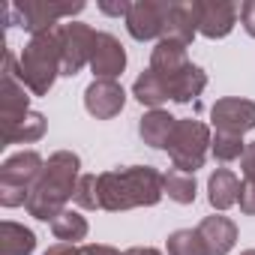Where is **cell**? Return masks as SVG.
I'll return each mask as SVG.
<instances>
[{
  "label": "cell",
  "instance_id": "obj_1",
  "mask_svg": "<svg viewBox=\"0 0 255 255\" xmlns=\"http://www.w3.org/2000/svg\"><path fill=\"white\" fill-rule=\"evenodd\" d=\"M99 210L123 213L135 207H156L165 195V174L153 165H129L96 174Z\"/></svg>",
  "mask_w": 255,
  "mask_h": 255
},
{
  "label": "cell",
  "instance_id": "obj_2",
  "mask_svg": "<svg viewBox=\"0 0 255 255\" xmlns=\"http://www.w3.org/2000/svg\"><path fill=\"white\" fill-rule=\"evenodd\" d=\"M78 177H81V156L72 153V150H54L45 159V168H42L39 180L33 183L24 210L33 219L51 225L54 216L63 213L66 204H69V198L75 195Z\"/></svg>",
  "mask_w": 255,
  "mask_h": 255
},
{
  "label": "cell",
  "instance_id": "obj_3",
  "mask_svg": "<svg viewBox=\"0 0 255 255\" xmlns=\"http://www.w3.org/2000/svg\"><path fill=\"white\" fill-rule=\"evenodd\" d=\"M18 78L33 96H48V90L60 78V45L54 30L27 39L18 54Z\"/></svg>",
  "mask_w": 255,
  "mask_h": 255
},
{
  "label": "cell",
  "instance_id": "obj_4",
  "mask_svg": "<svg viewBox=\"0 0 255 255\" xmlns=\"http://www.w3.org/2000/svg\"><path fill=\"white\" fill-rule=\"evenodd\" d=\"M84 12V0H69V3H60V0H21V3L3 6V21L6 27L21 24L30 36L36 33H48L54 27H60L63 18L72 21V15Z\"/></svg>",
  "mask_w": 255,
  "mask_h": 255
},
{
  "label": "cell",
  "instance_id": "obj_5",
  "mask_svg": "<svg viewBox=\"0 0 255 255\" xmlns=\"http://www.w3.org/2000/svg\"><path fill=\"white\" fill-rule=\"evenodd\" d=\"M42 168H45V159L36 150H21L6 156L3 165H0V204L6 210L27 204L30 189L39 180Z\"/></svg>",
  "mask_w": 255,
  "mask_h": 255
},
{
  "label": "cell",
  "instance_id": "obj_6",
  "mask_svg": "<svg viewBox=\"0 0 255 255\" xmlns=\"http://www.w3.org/2000/svg\"><path fill=\"white\" fill-rule=\"evenodd\" d=\"M210 141H213V132L204 120H195V117H177V126H174V135L168 141V156H171V165L177 171H186V174H195L198 168H204V159L210 153Z\"/></svg>",
  "mask_w": 255,
  "mask_h": 255
},
{
  "label": "cell",
  "instance_id": "obj_7",
  "mask_svg": "<svg viewBox=\"0 0 255 255\" xmlns=\"http://www.w3.org/2000/svg\"><path fill=\"white\" fill-rule=\"evenodd\" d=\"M54 33H57V45H60V75L75 78L84 66H90L99 30H93L84 21H66V24L54 27Z\"/></svg>",
  "mask_w": 255,
  "mask_h": 255
},
{
  "label": "cell",
  "instance_id": "obj_8",
  "mask_svg": "<svg viewBox=\"0 0 255 255\" xmlns=\"http://www.w3.org/2000/svg\"><path fill=\"white\" fill-rule=\"evenodd\" d=\"M168 6L171 0H135L129 3L126 12V30L135 42H159L165 33V18H168Z\"/></svg>",
  "mask_w": 255,
  "mask_h": 255
},
{
  "label": "cell",
  "instance_id": "obj_9",
  "mask_svg": "<svg viewBox=\"0 0 255 255\" xmlns=\"http://www.w3.org/2000/svg\"><path fill=\"white\" fill-rule=\"evenodd\" d=\"M210 123L216 132L246 135L255 129V102L243 96H222L210 105Z\"/></svg>",
  "mask_w": 255,
  "mask_h": 255
},
{
  "label": "cell",
  "instance_id": "obj_10",
  "mask_svg": "<svg viewBox=\"0 0 255 255\" xmlns=\"http://www.w3.org/2000/svg\"><path fill=\"white\" fill-rule=\"evenodd\" d=\"M30 111V90L18 78V54H3V87H0V123Z\"/></svg>",
  "mask_w": 255,
  "mask_h": 255
},
{
  "label": "cell",
  "instance_id": "obj_11",
  "mask_svg": "<svg viewBox=\"0 0 255 255\" xmlns=\"http://www.w3.org/2000/svg\"><path fill=\"white\" fill-rule=\"evenodd\" d=\"M240 6L228 0H195V18H198V33L207 39H225L234 24H237Z\"/></svg>",
  "mask_w": 255,
  "mask_h": 255
},
{
  "label": "cell",
  "instance_id": "obj_12",
  "mask_svg": "<svg viewBox=\"0 0 255 255\" xmlns=\"http://www.w3.org/2000/svg\"><path fill=\"white\" fill-rule=\"evenodd\" d=\"M126 105V90L120 81H108V78H93L84 90V108L90 117L96 120H111L123 111Z\"/></svg>",
  "mask_w": 255,
  "mask_h": 255
},
{
  "label": "cell",
  "instance_id": "obj_13",
  "mask_svg": "<svg viewBox=\"0 0 255 255\" xmlns=\"http://www.w3.org/2000/svg\"><path fill=\"white\" fill-rule=\"evenodd\" d=\"M126 69V48L123 42L114 36V33H105L99 30L96 36V48H93V57H90V72L93 78H108V81H117Z\"/></svg>",
  "mask_w": 255,
  "mask_h": 255
},
{
  "label": "cell",
  "instance_id": "obj_14",
  "mask_svg": "<svg viewBox=\"0 0 255 255\" xmlns=\"http://www.w3.org/2000/svg\"><path fill=\"white\" fill-rule=\"evenodd\" d=\"M207 246L210 255H228L234 246H237V222L222 216V213H213V216H204L195 228Z\"/></svg>",
  "mask_w": 255,
  "mask_h": 255
},
{
  "label": "cell",
  "instance_id": "obj_15",
  "mask_svg": "<svg viewBox=\"0 0 255 255\" xmlns=\"http://www.w3.org/2000/svg\"><path fill=\"white\" fill-rule=\"evenodd\" d=\"M198 36V18H195V0H171L168 6V18H165V33L162 39L180 42V45H192V39Z\"/></svg>",
  "mask_w": 255,
  "mask_h": 255
},
{
  "label": "cell",
  "instance_id": "obj_16",
  "mask_svg": "<svg viewBox=\"0 0 255 255\" xmlns=\"http://www.w3.org/2000/svg\"><path fill=\"white\" fill-rule=\"evenodd\" d=\"M174 126H177V117L168 114L165 108H153V111H144L138 117V135L147 147L153 150H165L171 135H174Z\"/></svg>",
  "mask_w": 255,
  "mask_h": 255
},
{
  "label": "cell",
  "instance_id": "obj_17",
  "mask_svg": "<svg viewBox=\"0 0 255 255\" xmlns=\"http://www.w3.org/2000/svg\"><path fill=\"white\" fill-rule=\"evenodd\" d=\"M45 129H48L45 114L30 108L27 114H21L15 120H3V147L6 144H33L45 135Z\"/></svg>",
  "mask_w": 255,
  "mask_h": 255
},
{
  "label": "cell",
  "instance_id": "obj_18",
  "mask_svg": "<svg viewBox=\"0 0 255 255\" xmlns=\"http://www.w3.org/2000/svg\"><path fill=\"white\" fill-rule=\"evenodd\" d=\"M240 189H243V183H240L237 174L228 171V168H216V171L207 177V201H210V207H213L216 213L234 207V204L240 201Z\"/></svg>",
  "mask_w": 255,
  "mask_h": 255
},
{
  "label": "cell",
  "instance_id": "obj_19",
  "mask_svg": "<svg viewBox=\"0 0 255 255\" xmlns=\"http://www.w3.org/2000/svg\"><path fill=\"white\" fill-rule=\"evenodd\" d=\"M165 84H168L171 102L186 105V102H192V99H198V96L204 93V87H207V72H204L198 63H189V66L180 69L177 75L165 78Z\"/></svg>",
  "mask_w": 255,
  "mask_h": 255
},
{
  "label": "cell",
  "instance_id": "obj_20",
  "mask_svg": "<svg viewBox=\"0 0 255 255\" xmlns=\"http://www.w3.org/2000/svg\"><path fill=\"white\" fill-rule=\"evenodd\" d=\"M189 63H192V60H189V54H186V45L171 42V39H159V42L153 45V51H150V69L159 72L162 78L177 75V72L186 69Z\"/></svg>",
  "mask_w": 255,
  "mask_h": 255
},
{
  "label": "cell",
  "instance_id": "obj_21",
  "mask_svg": "<svg viewBox=\"0 0 255 255\" xmlns=\"http://www.w3.org/2000/svg\"><path fill=\"white\" fill-rule=\"evenodd\" d=\"M132 96H135V102H141L144 108H162L168 99H171V93H168V84H165V78L159 75V72H153L150 66L135 78V84H132Z\"/></svg>",
  "mask_w": 255,
  "mask_h": 255
},
{
  "label": "cell",
  "instance_id": "obj_22",
  "mask_svg": "<svg viewBox=\"0 0 255 255\" xmlns=\"http://www.w3.org/2000/svg\"><path fill=\"white\" fill-rule=\"evenodd\" d=\"M36 249V234L12 219L0 222V255H33Z\"/></svg>",
  "mask_w": 255,
  "mask_h": 255
},
{
  "label": "cell",
  "instance_id": "obj_23",
  "mask_svg": "<svg viewBox=\"0 0 255 255\" xmlns=\"http://www.w3.org/2000/svg\"><path fill=\"white\" fill-rule=\"evenodd\" d=\"M87 231H90L87 219L81 216V210H72V207H66L63 213H57L54 222H51V234L60 243H75L78 246V240H84Z\"/></svg>",
  "mask_w": 255,
  "mask_h": 255
},
{
  "label": "cell",
  "instance_id": "obj_24",
  "mask_svg": "<svg viewBox=\"0 0 255 255\" xmlns=\"http://www.w3.org/2000/svg\"><path fill=\"white\" fill-rule=\"evenodd\" d=\"M165 195H168L174 204H192L195 195H198L195 174H186V171L168 168V171H165Z\"/></svg>",
  "mask_w": 255,
  "mask_h": 255
},
{
  "label": "cell",
  "instance_id": "obj_25",
  "mask_svg": "<svg viewBox=\"0 0 255 255\" xmlns=\"http://www.w3.org/2000/svg\"><path fill=\"white\" fill-rule=\"evenodd\" d=\"M165 249H168V255H210L207 246H204V240H201V234L195 228H177V231H171L168 240H165Z\"/></svg>",
  "mask_w": 255,
  "mask_h": 255
},
{
  "label": "cell",
  "instance_id": "obj_26",
  "mask_svg": "<svg viewBox=\"0 0 255 255\" xmlns=\"http://www.w3.org/2000/svg\"><path fill=\"white\" fill-rule=\"evenodd\" d=\"M210 153H213L216 162H234V159H243V153H246V141H243V135H234V132H216V129H213Z\"/></svg>",
  "mask_w": 255,
  "mask_h": 255
},
{
  "label": "cell",
  "instance_id": "obj_27",
  "mask_svg": "<svg viewBox=\"0 0 255 255\" xmlns=\"http://www.w3.org/2000/svg\"><path fill=\"white\" fill-rule=\"evenodd\" d=\"M72 201L81 210H99V180H96V174H81L78 177Z\"/></svg>",
  "mask_w": 255,
  "mask_h": 255
},
{
  "label": "cell",
  "instance_id": "obj_28",
  "mask_svg": "<svg viewBox=\"0 0 255 255\" xmlns=\"http://www.w3.org/2000/svg\"><path fill=\"white\" fill-rule=\"evenodd\" d=\"M240 213L246 216H255V180H243V189H240Z\"/></svg>",
  "mask_w": 255,
  "mask_h": 255
},
{
  "label": "cell",
  "instance_id": "obj_29",
  "mask_svg": "<svg viewBox=\"0 0 255 255\" xmlns=\"http://www.w3.org/2000/svg\"><path fill=\"white\" fill-rule=\"evenodd\" d=\"M240 24H243L246 36L255 39V0H243L240 3Z\"/></svg>",
  "mask_w": 255,
  "mask_h": 255
},
{
  "label": "cell",
  "instance_id": "obj_30",
  "mask_svg": "<svg viewBox=\"0 0 255 255\" xmlns=\"http://www.w3.org/2000/svg\"><path fill=\"white\" fill-rule=\"evenodd\" d=\"M240 171H243V180H255V141L246 144V153L240 159Z\"/></svg>",
  "mask_w": 255,
  "mask_h": 255
},
{
  "label": "cell",
  "instance_id": "obj_31",
  "mask_svg": "<svg viewBox=\"0 0 255 255\" xmlns=\"http://www.w3.org/2000/svg\"><path fill=\"white\" fill-rule=\"evenodd\" d=\"M78 255H123V252L108 243H84V246H78Z\"/></svg>",
  "mask_w": 255,
  "mask_h": 255
},
{
  "label": "cell",
  "instance_id": "obj_32",
  "mask_svg": "<svg viewBox=\"0 0 255 255\" xmlns=\"http://www.w3.org/2000/svg\"><path fill=\"white\" fill-rule=\"evenodd\" d=\"M99 12L114 15V18H126V12H129V3H126V0H120V3H108V0H102V3H99Z\"/></svg>",
  "mask_w": 255,
  "mask_h": 255
},
{
  "label": "cell",
  "instance_id": "obj_33",
  "mask_svg": "<svg viewBox=\"0 0 255 255\" xmlns=\"http://www.w3.org/2000/svg\"><path fill=\"white\" fill-rule=\"evenodd\" d=\"M45 255H78V246L75 243H51L48 249H45Z\"/></svg>",
  "mask_w": 255,
  "mask_h": 255
},
{
  "label": "cell",
  "instance_id": "obj_34",
  "mask_svg": "<svg viewBox=\"0 0 255 255\" xmlns=\"http://www.w3.org/2000/svg\"><path fill=\"white\" fill-rule=\"evenodd\" d=\"M123 255H162V252H159L156 246H129Z\"/></svg>",
  "mask_w": 255,
  "mask_h": 255
},
{
  "label": "cell",
  "instance_id": "obj_35",
  "mask_svg": "<svg viewBox=\"0 0 255 255\" xmlns=\"http://www.w3.org/2000/svg\"><path fill=\"white\" fill-rule=\"evenodd\" d=\"M240 255H255V249H243V252H240Z\"/></svg>",
  "mask_w": 255,
  "mask_h": 255
}]
</instances>
